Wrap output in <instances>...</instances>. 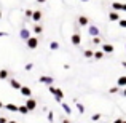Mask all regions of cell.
Segmentation results:
<instances>
[{"instance_id": "cell-1", "label": "cell", "mask_w": 126, "mask_h": 123, "mask_svg": "<svg viewBox=\"0 0 126 123\" xmlns=\"http://www.w3.org/2000/svg\"><path fill=\"white\" fill-rule=\"evenodd\" d=\"M48 91L51 93L53 96H54L56 102H62V99H64V93H62L61 88H54L53 85H49V86H48Z\"/></svg>"}, {"instance_id": "cell-2", "label": "cell", "mask_w": 126, "mask_h": 123, "mask_svg": "<svg viewBox=\"0 0 126 123\" xmlns=\"http://www.w3.org/2000/svg\"><path fill=\"white\" fill-rule=\"evenodd\" d=\"M88 34L91 35V37H99L101 35V32H99V27L94 24H89L88 26Z\"/></svg>"}, {"instance_id": "cell-3", "label": "cell", "mask_w": 126, "mask_h": 123, "mask_svg": "<svg viewBox=\"0 0 126 123\" xmlns=\"http://www.w3.org/2000/svg\"><path fill=\"white\" fill-rule=\"evenodd\" d=\"M26 43H27V48L35 50L38 46V38L37 37H31V38H27V40H26Z\"/></svg>"}, {"instance_id": "cell-4", "label": "cell", "mask_w": 126, "mask_h": 123, "mask_svg": "<svg viewBox=\"0 0 126 123\" xmlns=\"http://www.w3.org/2000/svg\"><path fill=\"white\" fill-rule=\"evenodd\" d=\"M38 82L43 83V85H46V86H49V85H53L54 78H53V77H49V75H42V77L38 78Z\"/></svg>"}, {"instance_id": "cell-5", "label": "cell", "mask_w": 126, "mask_h": 123, "mask_svg": "<svg viewBox=\"0 0 126 123\" xmlns=\"http://www.w3.org/2000/svg\"><path fill=\"white\" fill-rule=\"evenodd\" d=\"M102 51H104L105 54H112V53L115 51V46L112 45V43H102Z\"/></svg>"}, {"instance_id": "cell-6", "label": "cell", "mask_w": 126, "mask_h": 123, "mask_svg": "<svg viewBox=\"0 0 126 123\" xmlns=\"http://www.w3.org/2000/svg\"><path fill=\"white\" fill-rule=\"evenodd\" d=\"M70 42H72V45L78 46L81 43V35L78 34V32H74V34H72V37H70Z\"/></svg>"}, {"instance_id": "cell-7", "label": "cell", "mask_w": 126, "mask_h": 123, "mask_svg": "<svg viewBox=\"0 0 126 123\" xmlns=\"http://www.w3.org/2000/svg\"><path fill=\"white\" fill-rule=\"evenodd\" d=\"M26 105H27V109L29 110H35L37 109V101H35L34 98H27V101H26Z\"/></svg>"}, {"instance_id": "cell-8", "label": "cell", "mask_w": 126, "mask_h": 123, "mask_svg": "<svg viewBox=\"0 0 126 123\" xmlns=\"http://www.w3.org/2000/svg\"><path fill=\"white\" fill-rule=\"evenodd\" d=\"M19 37L22 38V40H27V38H31L32 35H31V31L29 29H26V27H22L21 31H19Z\"/></svg>"}, {"instance_id": "cell-9", "label": "cell", "mask_w": 126, "mask_h": 123, "mask_svg": "<svg viewBox=\"0 0 126 123\" xmlns=\"http://www.w3.org/2000/svg\"><path fill=\"white\" fill-rule=\"evenodd\" d=\"M78 24L81 26V27H88L89 26V19H88V16H78Z\"/></svg>"}, {"instance_id": "cell-10", "label": "cell", "mask_w": 126, "mask_h": 123, "mask_svg": "<svg viewBox=\"0 0 126 123\" xmlns=\"http://www.w3.org/2000/svg\"><path fill=\"white\" fill-rule=\"evenodd\" d=\"M109 19H110V21H120V13L118 11H115V10H112L110 13H109Z\"/></svg>"}, {"instance_id": "cell-11", "label": "cell", "mask_w": 126, "mask_h": 123, "mask_svg": "<svg viewBox=\"0 0 126 123\" xmlns=\"http://www.w3.org/2000/svg\"><path fill=\"white\" fill-rule=\"evenodd\" d=\"M19 91H21V94L26 96V98H31V96H32V89L29 88V86H21Z\"/></svg>"}, {"instance_id": "cell-12", "label": "cell", "mask_w": 126, "mask_h": 123, "mask_svg": "<svg viewBox=\"0 0 126 123\" xmlns=\"http://www.w3.org/2000/svg\"><path fill=\"white\" fill-rule=\"evenodd\" d=\"M8 82H10V86H11L13 89H21V86H22V85H21V83H19L18 80H15V78H10Z\"/></svg>"}, {"instance_id": "cell-13", "label": "cell", "mask_w": 126, "mask_h": 123, "mask_svg": "<svg viewBox=\"0 0 126 123\" xmlns=\"http://www.w3.org/2000/svg\"><path fill=\"white\" fill-rule=\"evenodd\" d=\"M32 21H34V22H40L42 21V11H38V10H37V11H34V15H32Z\"/></svg>"}, {"instance_id": "cell-14", "label": "cell", "mask_w": 126, "mask_h": 123, "mask_svg": "<svg viewBox=\"0 0 126 123\" xmlns=\"http://www.w3.org/2000/svg\"><path fill=\"white\" fill-rule=\"evenodd\" d=\"M18 107H19V105L13 104V102H8V104H5V109H6V110H10V112H18Z\"/></svg>"}, {"instance_id": "cell-15", "label": "cell", "mask_w": 126, "mask_h": 123, "mask_svg": "<svg viewBox=\"0 0 126 123\" xmlns=\"http://www.w3.org/2000/svg\"><path fill=\"white\" fill-rule=\"evenodd\" d=\"M117 86H120V88H125V86H126V75H121V77H118Z\"/></svg>"}, {"instance_id": "cell-16", "label": "cell", "mask_w": 126, "mask_h": 123, "mask_svg": "<svg viewBox=\"0 0 126 123\" xmlns=\"http://www.w3.org/2000/svg\"><path fill=\"white\" fill-rule=\"evenodd\" d=\"M61 107H62V110H64L67 115H70V114H72V107L67 104V102H61Z\"/></svg>"}, {"instance_id": "cell-17", "label": "cell", "mask_w": 126, "mask_h": 123, "mask_svg": "<svg viewBox=\"0 0 126 123\" xmlns=\"http://www.w3.org/2000/svg\"><path fill=\"white\" fill-rule=\"evenodd\" d=\"M18 112H19V114H22V115H26V114H29V112H31V110H29V109H27V105H19V107H18Z\"/></svg>"}, {"instance_id": "cell-18", "label": "cell", "mask_w": 126, "mask_h": 123, "mask_svg": "<svg viewBox=\"0 0 126 123\" xmlns=\"http://www.w3.org/2000/svg\"><path fill=\"white\" fill-rule=\"evenodd\" d=\"M32 31H34V34H35V35H40L42 32H43V27H42L40 24H35V26H34V29H32Z\"/></svg>"}, {"instance_id": "cell-19", "label": "cell", "mask_w": 126, "mask_h": 123, "mask_svg": "<svg viewBox=\"0 0 126 123\" xmlns=\"http://www.w3.org/2000/svg\"><path fill=\"white\" fill-rule=\"evenodd\" d=\"M104 56H105V53L102 51V50H97V51H94V59H97V61H99V59H102Z\"/></svg>"}, {"instance_id": "cell-20", "label": "cell", "mask_w": 126, "mask_h": 123, "mask_svg": "<svg viewBox=\"0 0 126 123\" xmlns=\"http://www.w3.org/2000/svg\"><path fill=\"white\" fill-rule=\"evenodd\" d=\"M83 56H85V58H94V51H93V50H85V51H83Z\"/></svg>"}, {"instance_id": "cell-21", "label": "cell", "mask_w": 126, "mask_h": 123, "mask_svg": "<svg viewBox=\"0 0 126 123\" xmlns=\"http://www.w3.org/2000/svg\"><path fill=\"white\" fill-rule=\"evenodd\" d=\"M112 10H115V11H121V3L120 2H113V3H112Z\"/></svg>"}, {"instance_id": "cell-22", "label": "cell", "mask_w": 126, "mask_h": 123, "mask_svg": "<svg viewBox=\"0 0 126 123\" xmlns=\"http://www.w3.org/2000/svg\"><path fill=\"white\" fill-rule=\"evenodd\" d=\"M0 77H2V80H6V78H8V70H6V69H2V70H0Z\"/></svg>"}, {"instance_id": "cell-23", "label": "cell", "mask_w": 126, "mask_h": 123, "mask_svg": "<svg viewBox=\"0 0 126 123\" xmlns=\"http://www.w3.org/2000/svg\"><path fill=\"white\" fill-rule=\"evenodd\" d=\"M91 43L93 45H102V40H101V37H93V40H91Z\"/></svg>"}, {"instance_id": "cell-24", "label": "cell", "mask_w": 126, "mask_h": 123, "mask_svg": "<svg viewBox=\"0 0 126 123\" xmlns=\"http://www.w3.org/2000/svg\"><path fill=\"white\" fill-rule=\"evenodd\" d=\"M49 48H51L53 51H56V50H59V43L58 42H51L49 43Z\"/></svg>"}, {"instance_id": "cell-25", "label": "cell", "mask_w": 126, "mask_h": 123, "mask_svg": "<svg viewBox=\"0 0 126 123\" xmlns=\"http://www.w3.org/2000/svg\"><path fill=\"white\" fill-rule=\"evenodd\" d=\"M77 110L80 112V114H85V105L80 104V102H77Z\"/></svg>"}, {"instance_id": "cell-26", "label": "cell", "mask_w": 126, "mask_h": 123, "mask_svg": "<svg viewBox=\"0 0 126 123\" xmlns=\"http://www.w3.org/2000/svg\"><path fill=\"white\" fill-rule=\"evenodd\" d=\"M101 118H102V115H101V114H94V115L91 117V120H93V122H99Z\"/></svg>"}, {"instance_id": "cell-27", "label": "cell", "mask_w": 126, "mask_h": 123, "mask_svg": "<svg viewBox=\"0 0 126 123\" xmlns=\"http://www.w3.org/2000/svg\"><path fill=\"white\" fill-rule=\"evenodd\" d=\"M118 91H120V86H113V88L109 89V93H112V94H117Z\"/></svg>"}, {"instance_id": "cell-28", "label": "cell", "mask_w": 126, "mask_h": 123, "mask_svg": "<svg viewBox=\"0 0 126 123\" xmlns=\"http://www.w3.org/2000/svg\"><path fill=\"white\" fill-rule=\"evenodd\" d=\"M53 120H54V114L49 110V112H48V122H49V123H53Z\"/></svg>"}, {"instance_id": "cell-29", "label": "cell", "mask_w": 126, "mask_h": 123, "mask_svg": "<svg viewBox=\"0 0 126 123\" xmlns=\"http://www.w3.org/2000/svg\"><path fill=\"white\" fill-rule=\"evenodd\" d=\"M118 24H120L121 29H126V19H120V21H118Z\"/></svg>"}, {"instance_id": "cell-30", "label": "cell", "mask_w": 126, "mask_h": 123, "mask_svg": "<svg viewBox=\"0 0 126 123\" xmlns=\"http://www.w3.org/2000/svg\"><path fill=\"white\" fill-rule=\"evenodd\" d=\"M26 18H32V15H34V11H32V10H26Z\"/></svg>"}, {"instance_id": "cell-31", "label": "cell", "mask_w": 126, "mask_h": 123, "mask_svg": "<svg viewBox=\"0 0 126 123\" xmlns=\"http://www.w3.org/2000/svg\"><path fill=\"white\" fill-rule=\"evenodd\" d=\"M32 67H34V64H32V62H29V64H26V67H24V69L29 72V70H32Z\"/></svg>"}, {"instance_id": "cell-32", "label": "cell", "mask_w": 126, "mask_h": 123, "mask_svg": "<svg viewBox=\"0 0 126 123\" xmlns=\"http://www.w3.org/2000/svg\"><path fill=\"white\" fill-rule=\"evenodd\" d=\"M0 123H8V118L6 117H0Z\"/></svg>"}, {"instance_id": "cell-33", "label": "cell", "mask_w": 126, "mask_h": 123, "mask_svg": "<svg viewBox=\"0 0 126 123\" xmlns=\"http://www.w3.org/2000/svg\"><path fill=\"white\" fill-rule=\"evenodd\" d=\"M120 94H121V96H125V98H126V86H125L123 89H121V93H120Z\"/></svg>"}, {"instance_id": "cell-34", "label": "cell", "mask_w": 126, "mask_h": 123, "mask_svg": "<svg viewBox=\"0 0 126 123\" xmlns=\"http://www.w3.org/2000/svg\"><path fill=\"white\" fill-rule=\"evenodd\" d=\"M121 11H126V3H121Z\"/></svg>"}, {"instance_id": "cell-35", "label": "cell", "mask_w": 126, "mask_h": 123, "mask_svg": "<svg viewBox=\"0 0 126 123\" xmlns=\"http://www.w3.org/2000/svg\"><path fill=\"white\" fill-rule=\"evenodd\" d=\"M113 123H123V118H117V120H115Z\"/></svg>"}, {"instance_id": "cell-36", "label": "cell", "mask_w": 126, "mask_h": 123, "mask_svg": "<svg viewBox=\"0 0 126 123\" xmlns=\"http://www.w3.org/2000/svg\"><path fill=\"white\" fill-rule=\"evenodd\" d=\"M6 35H8L6 32H0V37H6Z\"/></svg>"}, {"instance_id": "cell-37", "label": "cell", "mask_w": 126, "mask_h": 123, "mask_svg": "<svg viewBox=\"0 0 126 123\" xmlns=\"http://www.w3.org/2000/svg\"><path fill=\"white\" fill-rule=\"evenodd\" d=\"M62 123H70V120H69V118H64V120H62Z\"/></svg>"}, {"instance_id": "cell-38", "label": "cell", "mask_w": 126, "mask_h": 123, "mask_svg": "<svg viewBox=\"0 0 126 123\" xmlns=\"http://www.w3.org/2000/svg\"><path fill=\"white\" fill-rule=\"evenodd\" d=\"M121 66H123V67L126 69V61H123V62H121Z\"/></svg>"}, {"instance_id": "cell-39", "label": "cell", "mask_w": 126, "mask_h": 123, "mask_svg": "<svg viewBox=\"0 0 126 123\" xmlns=\"http://www.w3.org/2000/svg\"><path fill=\"white\" fill-rule=\"evenodd\" d=\"M37 2H38V3H45L46 0H37Z\"/></svg>"}, {"instance_id": "cell-40", "label": "cell", "mask_w": 126, "mask_h": 123, "mask_svg": "<svg viewBox=\"0 0 126 123\" xmlns=\"http://www.w3.org/2000/svg\"><path fill=\"white\" fill-rule=\"evenodd\" d=\"M2 107H5V105H3V102H2V101H0V109H2Z\"/></svg>"}, {"instance_id": "cell-41", "label": "cell", "mask_w": 126, "mask_h": 123, "mask_svg": "<svg viewBox=\"0 0 126 123\" xmlns=\"http://www.w3.org/2000/svg\"><path fill=\"white\" fill-rule=\"evenodd\" d=\"M8 123H18V122H15V120H8Z\"/></svg>"}, {"instance_id": "cell-42", "label": "cell", "mask_w": 126, "mask_h": 123, "mask_svg": "<svg viewBox=\"0 0 126 123\" xmlns=\"http://www.w3.org/2000/svg\"><path fill=\"white\" fill-rule=\"evenodd\" d=\"M80 2H83V3H86V2H89V0H80Z\"/></svg>"}, {"instance_id": "cell-43", "label": "cell", "mask_w": 126, "mask_h": 123, "mask_svg": "<svg viewBox=\"0 0 126 123\" xmlns=\"http://www.w3.org/2000/svg\"><path fill=\"white\" fill-rule=\"evenodd\" d=\"M125 51H126V42H125Z\"/></svg>"}, {"instance_id": "cell-44", "label": "cell", "mask_w": 126, "mask_h": 123, "mask_svg": "<svg viewBox=\"0 0 126 123\" xmlns=\"http://www.w3.org/2000/svg\"><path fill=\"white\" fill-rule=\"evenodd\" d=\"M0 19H2V11H0Z\"/></svg>"}, {"instance_id": "cell-45", "label": "cell", "mask_w": 126, "mask_h": 123, "mask_svg": "<svg viewBox=\"0 0 126 123\" xmlns=\"http://www.w3.org/2000/svg\"><path fill=\"white\" fill-rule=\"evenodd\" d=\"M123 123H126V120H123Z\"/></svg>"}, {"instance_id": "cell-46", "label": "cell", "mask_w": 126, "mask_h": 123, "mask_svg": "<svg viewBox=\"0 0 126 123\" xmlns=\"http://www.w3.org/2000/svg\"><path fill=\"white\" fill-rule=\"evenodd\" d=\"M0 80H2V77H0Z\"/></svg>"}]
</instances>
